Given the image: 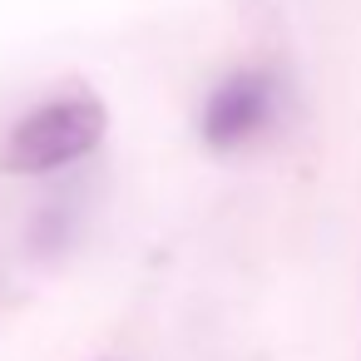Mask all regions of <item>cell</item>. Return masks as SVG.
Instances as JSON below:
<instances>
[{"mask_svg":"<svg viewBox=\"0 0 361 361\" xmlns=\"http://www.w3.org/2000/svg\"><path fill=\"white\" fill-rule=\"evenodd\" d=\"M104 129H109V109L94 94L45 99V104L25 109L11 124L6 144H0V169L20 173V178H40V173L70 169V164L90 159L104 144Z\"/></svg>","mask_w":361,"mask_h":361,"instance_id":"1","label":"cell"},{"mask_svg":"<svg viewBox=\"0 0 361 361\" xmlns=\"http://www.w3.org/2000/svg\"><path fill=\"white\" fill-rule=\"evenodd\" d=\"M282 109V80L267 65H247L233 70L228 80H218L198 109V139L213 154H233L247 149L252 139H262L277 124Z\"/></svg>","mask_w":361,"mask_h":361,"instance_id":"2","label":"cell"}]
</instances>
